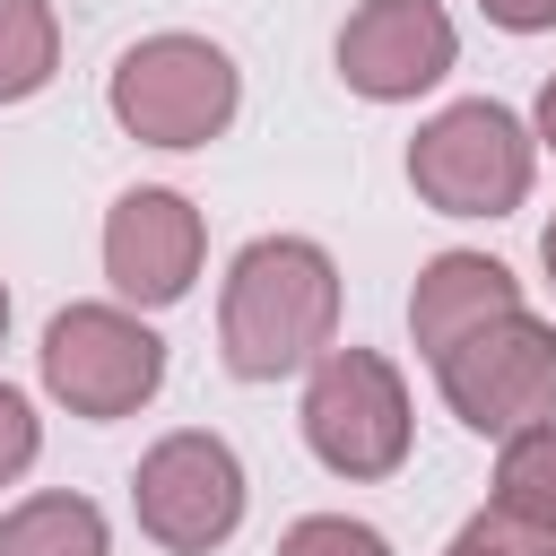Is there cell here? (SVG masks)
Masks as SVG:
<instances>
[{
	"label": "cell",
	"instance_id": "obj_20",
	"mask_svg": "<svg viewBox=\"0 0 556 556\" xmlns=\"http://www.w3.org/2000/svg\"><path fill=\"white\" fill-rule=\"evenodd\" d=\"M0 339H9V287H0Z\"/></svg>",
	"mask_w": 556,
	"mask_h": 556
},
{
	"label": "cell",
	"instance_id": "obj_13",
	"mask_svg": "<svg viewBox=\"0 0 556 556\" xmlns=\"http://www.w3.org/2000/svg\"><path fill=\"white\" fill-rule=\"evenodd\" d=\"M495 504L530 513V521H556V417L495 452Z\"/></svg>",
	"mask_w": 556,
	"mask_h": 556
},
{
	"label": "cell",
	"instance_id": "obj_3",
	"mask_svg": "<svg viewBox=\"0 0 556 556\" xmlns=\"http://www.w3.org/2000/svg\"><path fill=\"white\" fill-rule=\"evenodd\" d=\"M530 165H539V130H521V113H504L495 96L443 104L408 139V182L443 217H513L530 200Z\"/></svg>",
	"mask_w": 556,
	"mask_h": 556
},
{
	"label": "cell",
	"instance_id": "obj_9",
	"mask_svg": "<svg viewBox=\"0 0 556 556\" xmlns=\"http://www.w3.org/2000/svg\"><path fill=\"white\" fill-rule=\"evenodd\" d=\"M452 61H460V35L434 0H365L339 26V78L365 104H408L434 78H452Z\"/></svg>",
	"mask_w": 556,
	"mask_h": 556
},
{
	"label": "cell",
	"instance_id": "obj_18",
	"mask_svg": "<svg viewBox=\"0 0 556 556\" xmlns=\"http://www.w3.org/2000/svg\"><path fill=\"white\" fill-rule=\"evenodd\" d=\"M539 139H547V148H556V78H547V87H539Z\"/></svg>",
	"mask_w": 556,
	"mask_h": 556
},
{
	"label": "cell",
	"instance_id": "obj_4",
	"mask_svg": "<svg viewBox=\"0 0 556 556\" xmlns=\"http://www.w3.org/2000/svg\"><path fill=\"white\" fill-rule=\"evenodd\" d=\"M156 382H165V339L130 304H70V313H52V330H43V391L70 417L113 426V417L148 408Z\"/></svg>",
	"mask_w": 556,
	"mask_h": 556
},
{
	"label": "cell",
	"instance_id": "obj_14",
	"mask_svg": "<svg viewBox=\"0 0 556 556\" xmlns=\"http://www.w3.org/2000/svg\"><path fill=\"white\" fill-rule=\"evenodd\" d=\"M443 556H556V521H530V513L486 504V513L460 521V539H452Z\"/></svg>",
	"mask_w": 556,
	"mask_h": 556
},
{
	"label": "cell",
	"instance_id": "obj_5",
	"mask_svg": "<svg viewBox=\"0 0 556 556\" xmlns=\"http://www.w3.org/2000/svg\"><path fill=\"white\" fill-rule=\"evenodd\" d=\"M130 513L139 530L165 547V556H208L243 530V460L226 434L208 426H182V434H156L130 469Z\"/></svg>",
	"mask_w": 556,
	"mask_h": 556
},
{
	"label": "cell",
	"instance_id": "obj_8",
	"mask_svg": "<svg viewBox=\"0 0 556 556\" xmlns=\"http://www.w3.org/2000/svg\"><path fill=\"white\" fill-rule=\"evenodd\" d=\"M200 252H208V226H200V208H191L182 191H165V182L122 191L113 217H104V278H113L122 304H148V313H156V304H182L191 278H200Z\"/></svg>",
	"mask_w": 556,
	"mask_h": 556
},
{
	"label": "cell",
	"instance_id": "obj_1",
	"mask_svg": "<svg viewBox=\"0 0 556 556\" xmlns=\"http://www.w3.org/2000/svg\"><path fill=\"white\" fill-rule=\"evenodd\" d=\"M217 348L235 382L313 374L339 348V261L313 235H261L235 252L217 295Z\"/></svg>",
	"mask_w": 556,
	"mask_h": 556
},
{
	"label": "cell",
	"instance_id": "obj_17",
	"mask_svg": "<svg viewBox=\"0 0 556 556\" xmlns=\"http://www.w3.org/2000/svg\"><path fill=\"white\" fill-rule=\"evenodd\" d=\"M478 9H486L504 35H547V26H556V0H478Z\"/></svg>",
	"mask_w": 556,
	"mask_h": 556
},
{
	"label": "cell",
	"instance_id": "obj_2",
	"mask_svg": "<svg viewBox=\"0 0 556 556\" xmlns=\"http://www.w3.org/2000/svg\"><path fill=\"white\" fill-rule=\"evenodd\" d=\"M104 104L139 148H208V139H226L243 78L208 35H148L113 61Z\"/></svg>",
	"mask_w": 556,
	"mask_h": 556
},
{
	"label": "cell",
	"instance_id": "obj_11",
	"mask_svg": "<svg viewBox=\"0 0 556 556\" xmlns=\"http://www.w3.org/2000/svg\"><path fill=\"white\" fill-rule=\"evenodd\" d=\"M0 556H113V530L87 495L52 486V495H26L0 513Z\"/></svg>",
	"mask_w": 556,
	"mask_h": 556
},
{
	"label": "cell",
	"instance_id": "obj_12",
	"mask_svg": "<svg viewBox=\"0 0 556 556\" xmlns=\"http://www.w3.org/2000/svg\"><path fill=\"white\" fill-rule=\"evenodd\" d=\"M61 70V17L52 0H0V104L43 96Z\"/></svg>",
	"mask_w": 556,
	"mask_h": 556
},
{
	"label": "cell",
	"instance_id": "obj_7",
	"mask_svg": "<svg viewBox=\"0 0 556 556\" xmlns=\"http://www.w3.org/2000/svg\"><path fill=\"white\" fill-rule=\"evenodd\" d=\"M304 443L330 478H391L408 460V382L374 348H330L304 382Z\"/></svg>",
	"mask_w": 556,
	"mask_h": 556
},
{
	"label": "cell",
	"instance_id": "obj_15",
	"mask_svg": "<svg viewBox=\"0 0 556 556\" xmlns=\"http://www.w3.org/2000/svg\"><path fill=\"white\" fill-rule=\"evenodd\" d=\"M278 556H391V539L374 521H348V513H304V521H287Z\"/></svg>",
	"mask_w": 556,
	"mask_h": 556
},
{
	"label": "cell",
	"instance_id": "obj_6",
	"mask_svg": "<svg viewBox=\"0 0 556 556\" xmlns=\"http://www.w3.org/2000/svg\"><path fill=\"white\" fill-rule=\"evenodd\" d=\"M434 382H443V400L469 434L513 443V434L556 417V330L539 313H504V321L469 330L460 348H443Z\"/></svg>",
	"mask_w": 556,
	"mask_h": 556
},
{
	"label": "cell",
	"instance_id": "obj_10",
	"mask_svg": "<svg viewBox=\"0 0 556 556\" xmlns=\"http://www.w3.org/2000/svg\"><path fill=\"white\" fill-rule=\"evenodd\" d=\"M504 313H521V278L504 261H486V252H434L417 269V295H408L417 356H443V348H460L469 330H486Z\"/></svg>",
	"mask_w": 556,
	"mask_h": 556
},
{
	"label": "cell",
	"instance_id": "obj_19",
	"mask_svg": "<svg viewBox=\"0 0 556 556\" xmlns=\"http://www.w3.org/2000/svg\"><path fill=\"white\" fill-rule=\"evenodd\" d=\"M539 261H547V278H556V217H547V235H539Z\"/></svg>",
	"mask_w": 556,
	"mask_h": 556
},
{
	"label": "cell",
	"instance_id": "obj_16",
	"mask_svg": "<svg viewBox=\"0 0 556 556\" xmlns=\"http://www.w3.org/2000/svg\"><path fill=\"white\" fill-rule=\"evenodd\" d=\"M35 452H43V426H35L26 391H9V382H0V486H17V478L35 469Z\"/></svg>",
	"mask_w": 556,
	"mask_h": 556
}]
</instances>
